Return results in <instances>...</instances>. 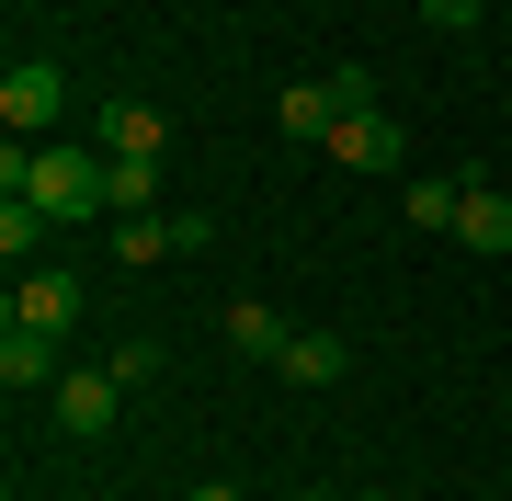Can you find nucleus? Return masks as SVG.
<instances>
[{"label": "nucleus", "instance_id": "f257e3e1", "mask_svg": "<svg viewBox=\"0 0 512 501\" xmlns=\"http://www.w3.org/2000/svg\"><path fill=\"white\" fill-rule=\"evenodd\" d=\"M0 194H23L46 228H80V217L114 205L103 160H92V149H57V137H12V149H0Z\"/></svg>", "mask_w": 512, "mask_h": 501}, {"label": "nucleus", "instance_id": "f03ea898", "mask_svg": "<svg viewBox=\"0 0 512 501\" xmlns=\"http://www.w3.org/2000/svg\"><path fill=\"white\" fill-rule=\"evenodd\" d=\"M0 319H12V331L69 342V331H80V274H69V262H46V274H12V308H0Z\"/></svg>", "mask_w": 512, "mask_h": 501}, {"label": "nucleus", "instance_id": "7ed1b4c3", "mask_svg": "<svg viewBox=\"0 0 512 501\" xmlns=\"http://www.w3.org/2000/svg\"><path fill=\"white\" fill-rule=\"evenodd\" d=\"M57 114H69V80H57L46 57H23V69L0 80V126L12 137H57Z\"/></svg>", "mask_w": 512, "mask_h": 501}, {"label": "nucleus", "instance_id": "20e7f679", "mask_svg": "<svg viewBox=\"0 0 512 501\" xmlns=\"http://www.w3.org/2000/svg\"><path fill=\"white\" fill-rule=\"evenodd\" d=\"M46 399H57V433H103V422H114V399H126V376H114V365H69Z\"/></svg>", "mask_w": 512, "mask_h": 501}, {"label": "nucleus", "instance_id": "39448f33", "mask_svg": "<svg viewBox=\"0 0 512 501\" xmlns=\"http://www.w3.org/2000/svg\"><path fill=\"white\" fill-rule=\"evenodd\" d=\"M103 160H171V114L137 103V92H114L103 103Z\"/></svg>", "mask_w": 512, "mask_h": 501}, {"label": "nucleus", "instance_id": "423d86ee", "mask_svg": "<svg viewBox=\"0 0 512 501\" xmlns=\"http://www.w3.org/2000/svg\"><path fill=\"white\" fill-rule=\"evenodd\" d=\"M171 251H205V217H114V262H171Z\"/></svg>", "mask_w": 512, "mask_h": 501}, {"label": "nucleus", "instance_id": "0eeeda50", "mask_svg": "<svg viewBox=\"0 0 512 501\" xmlns=\"http://www.w3.org/2000/svg\"><path fill=\"white\" fill-rule=\"evenodd\" d=\"M330 160H342V171H387V160H399V114H387V103L342 114V126H330Z\"/></svg>", "mask_w": 512, "mask_h": 501}, {"label": "nucleus", "instance_id": "6e6552de", "mask_svg": "<svg viewBox=\"0 0 512 501\" xmlns=\"http://www.w3.org/2000/svg\"><path fill=\"white\" fill-rule=\"evenodd\" d=\"M274 126L296 137V149H330V126H342V103H330V69H319V80H285V103H274Z\"/></svg>", "mask_w": 512, "mask_h": 501}, {"label": "nucleus", "instance_id": "1a4fd4ad", "mask_svg": "<svg viewBox=\"0 0 512 501\" xmlns=\"http://www.w3.org/2000/svg\"><path fill=\"white\" fill-rule=\"evenodd\" d=\"M57 376H69V365H57V342L46 331H12V319H0V388H57Z\"/></svg>", "mask_w": 512, "mask_h": 501}, {"label": "nucleus", "instance_id": "9d476101", "mask_svg": "<svg viewBox=\"0 0 512 501\" xmlns=\"http://www.w3.org/2000/svg\"><path fill=\"white\" fill-rule=\"evenodd\" d=\"M274 365H285V388H342V376H353V342H330V331H296V342L274 353Z\"/></svg>", "mask_w": 512, "mask_h": 501}, {"label": "nucleus", "instance_id": "9b49d317", "mask_svg": "<svg viewBox=\"0 0 512 501\" xmlns=\"http://www.w3.org/2000/svg\"><path fill=\"white\" fill-rule=\"evenodd\" d=\"M217 342H228V353H251V365H274V353H285L296 331H285V319H274V308H262V297H239V308L217 319Z\"/></svg>", "mask_w": 512, "mask_h": 501}, {"label": "nucleus", "instance_id": "f8f14e48", "mask_svg": "<svg viewBox=\"0 0 512 501\" xmlns=\"http://www.w3.org/2000/svg\"><path fill=\"white\" fill-rule=\"evenodd\" d=\"M456 240H467V251H512V194L467 183V205H456Z\"/></svg>", "mask_w": 512, "mask_h": 501}, {"label": "nucleus", "instance_id": "ddd939ff", "mask_svg": "<svg viewBox=\"0 0 512 501\" xmlns=\"http://www.w3.org/2000/svg\"><path fill=\"white\" fill-rule=\"evenodd\" d=\"M114 183V217H148V194H160V160H103Z\"/></svg>", "mask_w": 512, "mask_h": 501}, {"label": "nucleus", "instance_id": "4468645a", "mask_svg": "<svg viewBox=\"0 0 512 501\" xmlns=\"http://www.w3.org/2000/svg\"><path fill=\"white\" fill-rule=\"evenodd\" d=\"M456 205H467V183H433V171H421L410 183V228H456Z\"/></svg>", "mask_w": 512, "mask_h": 501}, {"label": "nucleus", "instance_id": "2eb2a0df", "mask_svg": "<svg viewBox=\"0 0 512 501\" xmlns=\"http://www.w3.org/2000/svg\"><path fill=\"white\" fill-rule=\"evenodd\" d=\"M0 251H12V262H23V251H46V217H35L23 194H0Z\"/></svg>", "mask_w": 512, "mask_h": 501}, {"label": "nucleus", "instance_id": "dca6fc26", "mask_svg": "<svg viewBox=\"0 0 512 501\" xmlns=\"http://www.w3.org/2000/svg\"><path fill=\"white\" fill-rule=\"evenodd\" d=\"M103 365H114V376H126V388H148V376H160V342H137V331H126V342H114V353H103Z\"/></svg>", "mask_w": 512, "mask_h": 501}, {"label": "nucleus", "instance_id": "f3484780", "mask_svg": "<svg viewBox=\"0 0 512 501\" xmlns=\"http://www.w3.org/2000/svg\"><path fill=\"white\" fill-rule=\"evenodd\" d=\"M478 12H490V0H421V23H444V35H467Z\"/></svg>", "mask_w": 512, "mask_h": 501}, {"label": "nucleus", "instance_id": "a211bd4d", "mask_svg": "<svg viewBox=\"0 0 512 501\" xmlns=\"http://www.w3.org/2000/svg\"><path fill=\"white\" fill-rule=\"evenodd\" d=\"M183 501H239V490H228V479H194V490H183Z\"/></svg>", "mask_w": 512, "mask_h": 501}, {"label": "nucleus", "instance_id": "6ab92c4d", "mask_svg": "<svg viewBox=\"0 0 512 501\" xmlns=\"http://www.w3.org/2000/svg\"><path fill=\"white\" fill-rule=\"evenodd\" d=\"M353 501H399V490H353Z\"/></svg>", "mask_w": 512, "mask_h": 501}, {"label": "nucleus", "instance_id": "aec40b11", "mask_svg": "<svg viewBox=\"0 0 512 501\" xmlns=\"http://www.w3.org/2000/svg\"><path fill=\"white\" fill-rule=\"evenodd\" d=\"M285 501H330V490H285Z\"/></svg>", "mask_w": 512, "mask_h": 501}]
</instances>
